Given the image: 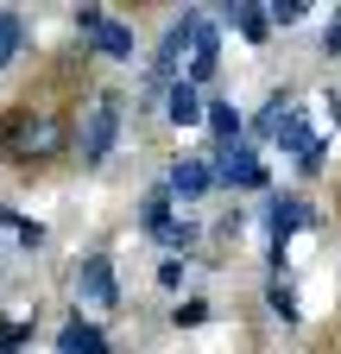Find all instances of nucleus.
<instances>
[{"label":"nucleus","mask_w":341,"mask_h":354,"mask_svg":"<svg viewBox=\"0 0 341 354\" xmlns=\"http://www.w3.org/2000/svg\"><path fill=\"white\" fill-rule=\"evenodd\" d=\"M208 133H215V152L222 146H240V114L228 102H208Z\"/></svg>","instance_id":"obj_13"},{"label":"nucleus","mask_w":341,"mask_h":354,"mask_svg":"<svg viewBox=\"0 0 341 354\" xmlns=\"http://www.w3.org/2000/svg\"><path fill=\"white\" fill-rule=\"evenodd\" d=\"M82 297H89L95 310H114L120 304V285H114V266H108V253H89V259H82Z\"/></svg>","instance_id":"obj_7"},{"label":"nucleus","mask_w":341,"mask_h":354,"mask_svg":"<svg viewBox=\"0 0 341 354\" xmlns=\"http://www.w3.org/2000/svg\"><path fill=\"white\" fill-rule=\"evenodd\" d=\"M76 32L89 38V44H95L101 57H114V64H126V57H133V26L108 19L101 7H82V13H76Z\"/></svg>","instance_id":"obj_3"},{"label":"nucleus","mask_w":341,"mask_h":354,"mask_svg":"<svg viewBox=\"0 0 341 354\" xmlns=\"http://www.w3.org/2000/svg\"><path fill=\"white\" fill-rule=\"evenodd\" d=\"M114 140H120V95L101 88L89 102V114H82V165H108Z\"/></svg>","instance_id":"obj_2"},{"label":"nucleus","mask_w":341,"mask_h":354,"mask_svg":"<svg viewBox=\"0 0 341 354\" xmlns=\"http://www.w3.org/2000/svg\"><path fill=\"white\" fill-rule=\"evenodd\" d=\"M164 114H170V127H196V120H208V108H202V88H196L190 76H184V82H170Z\"/></svg>","instance_id":"obj_8"},{"label":"nucleus","mask_w":341,"mask_h":354,"mask_svg":"<svg viewBox=\"0 0 341 354\" xmlns=\"http://www.w3.org/2000/svg\"><path fill=\"white\" fill-rule=\"evenodd\" d=\"M196 26H202V13H184V19H170V32L158 38V51H152V82H170L177 57H184V51H196Z\"/></svg>","instance_id":"obj_4"},{"label":"nucleus","mask_w":341,"mask_h":354,"mask_svg":"<svg viewBox=\"0 0 341 354\" xmlns=\"http://www.w3.org/2000/svg\"><path fill=\"white\" fill-rule=\"evenodd\" d=\"M329 120H335V127H341V95H335V102H329Z\"/></svg>","instance_id":"obj_22"},{"label":"nucleus","mask_w":341,"mask_h":354,"mask_svg":"<svg viewBox=\"0 0 341 354\" xmlns=\"http://www.w3.org/2000/svg\"><path fill=\"white\" fill-rule=\"evenodd\" d=\"M266 304H272V317H284V323H297V291H291V285H278V279H272V291H266Z\"/></svg>","instance_id":"obj_16"},{"label":"nucleus","mask_w":341,"mask_h":354,"mask_svg":"<svg viewBox=\"0 0 341 354\" xmlns=\"http://www.w3.org/2000/svg\"><path fill=\"white\" fill-rule=\"evenodd\" d=\"M13 228H19V241H26V247H45V228H38V221H13Z\"/></svg>","instance_id":"obj_20"},{"label":"nucleus","mask_w":341,"mask_h":354,"mask_svg":"<svg viewBox=\"0 0 341 354\" xmlns=\"http://www.w3.org/2000/svg\"><path fill=\"white\" fill-rule=\"evenodd\" d=\"M222 19H228V26H240V32L253 38V44H260V38H266V26H272V13L246 7V0H234V7H222Z\"/></svg>","instance_id":"obj_14"},{"label":"nucleus","mask_w":341,"mask_h":354,"mask_svg":"<svg viewBox=\"0 0 341 354\" xmlns=\"http://www.w3.org/2000/svg\"><path fill=\"white\" fill-rule=\"evenodd\" d=\"M304 19V0H272V26H297Z\"/></svg>","instance_id":"obj_18"},{"label":"nucleus","mask_w":341,"mask_h":354,"mask_svg":"<svg viewBox=\"0 0 341 354\" xmlns=\"http://www.w3.org/2000/svg\"><path fill=\"white\" fill-rule=\"evenodd\" d=\"M158 285L177 291V285H184V259H164V266H158Z\"/></svg>","instance_id":"obj_19"},{"label":"nucleus","mask_w":341,"mask_h":354,"mask_svg":"<svg viewBox=\"0 0 341 354\" xmlns=\"http://www.w3.org/2000/svg\"><path fill=\"white\" fill-rule=\"evenodd\" d=\"M322 51H329V57L341 51V13H335V19H329V32H322Z\"/></svg>","instance_id":"obj_21"},{"label":"nucleus","mask_w":341,"mask_h":354,"mask_svg":"<svg viewBox=\"0 0 341 354\" xmlns=\"http://www.w3.org/2000/svg\"><path fill=\"white\" fill-rule=\"evenodd\" d=\"M57 152H64V120L51 108L19 102V108L0 114V158L26 165V158H57Z\"/></svg>","instance_id":"obj_1"},{"label":"nucleus","mask_w":341,"mask_h":354,"mask_svg":"<svg viewBox=\"0 0 341 354\" xmlns=\"http://www.w3.org/2000/svg\"><path fill=\"white\" fill-rule=\"evenodd\" d=\"M215 57H222V38H215V26H196V51H190V82H208L215 76Z\"/></svg>","instance_id":"obj_11"},{"label":"nucleus","mask_w":341,"mask_h":354,"mask_svg":"<svg viewBox=\"0 0 341 354\" xmlns=\"http://www.w3.org/2000/svg\"><path fill=\"white\" fill-rule=\"evenodd\" d=\"M202 317H208V304H202V297H190V304H177V310H170V323H177V329H196Z\"/></svg>","instance_id":"obj_17"},{"label":"nucleus","mask_w":341,"mask_h":354,"mask_svg":"<svg viewBox=\"0 0 341 354\" xmlns=\"http://www.w3.org/2000/svg\"><path fill=\"white\" fill-rule=\"evenodd\" d=\"M170 203H177V196H170V184L146 190V203H139V221H146L152 234H164V228H170Z\"/></svg>","instance_id":"obj_12"},{"label":"nucleus","mask_w":341,"mask_h":354,"mask_svg":"<svg viewBox=\"0 0 341 354\" xmlns=\"http://www.w3.org/2000/svg\"><path fill=\"white\" fill-rule=\"evenodd\" d=\"M310 221V209H304V196H278L272 203V215H266V234H272V266H284V247H291V234Z\"/></svg>","instance_id":"obj_6"},{"label":"nucleus","mask_w":341,"mask_h":354,"mask_svg":"<svg viewBox=\"0 0 341 354\" xmlns=\"http://www.w3.org/2000/svg\"><path fill=\"white\" fill-rule=\"evenodd\" d=\"M170 196H184V203H196L208 184H215V165H196V158H184V165H170Z\"/></svg>","instance_id":"obj_10"},{"label":"nucleus","mask_w":341,"mask_h":354,"mask_svg":"<svg viewBox=\"0 0 341 354\" xmlns=\"http://www.w3.org/2000/svg\"><path fill=\"white\" fill-rule=\"evenodd\" d=\"M57 354H114V348H108V335H101L95 323L70 317V323L57 329Z\"/></svg>","instance_id":"obj_9"},{"label":"nucleus","mask_w":341,"mask_h":354,"mask_svg":"<svg viewBox=\"0 0 341 354\" xmlns=\"http://www.w3.org/2000/svg\"><path fill=\"white\" fill-rule=\"evenodd\" d=\"M215 177H222L228 190H260L266 184V165H260L253 146H222L215 152Z\"/></svg>","instance_id":"obj_5"},{"label":"nucleus","mask_w":341,"mask_h":354,"mask_svg":"<svg viewBox=\"0 0 341 354\" xmlns=\"http://www.w3.org/2000/svg\"><path fill=\"white\" fill-rule=\"evenodd\" d=\"M19 44H26V19L7 7V13H0V70H7V64L19 57Z\"/></svg>","instance_id":"obj_15"},{"label":"nucleus","mask_w":341,"mask_h":354,"mask_svg":"<svg viewBox=\"0 0 341 354\" xmlns=\"http://www.w3.org/2000/svg\"><path fill=\"white\" fill-rule=\"evenodd\" d=\"M7 354H13V348H7Z\"/></svg>","instance_id":"obj_23"}]
</instances>
